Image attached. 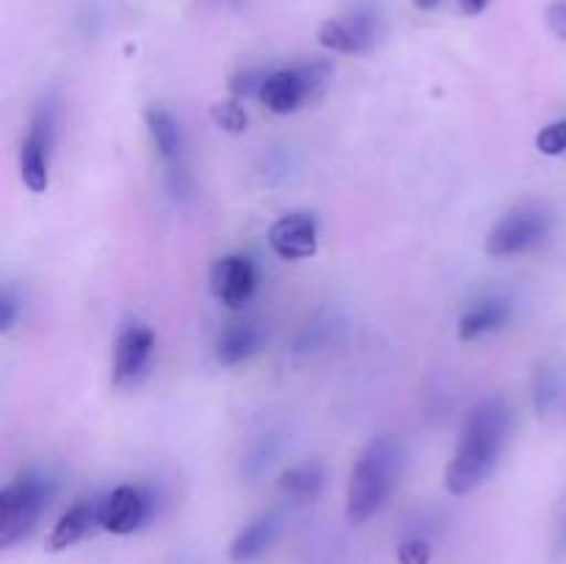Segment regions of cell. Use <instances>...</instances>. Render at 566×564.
I'll list each match as a JSON object with an SVG mask.
<instances>
[{"instance_id":"7402d4cb","label":"cell","mask_w":566,"mask_h":564,"mask_svg":"<svg viewBox=\"0 0 566 564\" xmlns=\"http://www.w3.org/2000/svg\"><path fill=\"white\" fill-rule=\"evenodd\" d=\"M398 564H431V545L423 536H409L398 547Z\"/></svg>"},{"instance_id":"4316f807","label":"cell","mask_w":566,"mask_h":564,"mask_svg":"<svg viewBox=\"0 0 566 564\" xmlns=\"http://www.w3.org/2000/svg\"><path fill=\"white\" fill-rule=\"evenodd\" d=\"M490 3H492V0H457V6H459V9H462L468 17L484 14L486 6H490Z\"/></svg>"},{"instance_id":"ac0fdd59","label":"cell","mask_w":566,"mask_h":564,"mask_svg":"<svg viewBox=\"0 0 566 564\" xmlns=\"http://www.w3.org/2000/svg\"><path fill=\"white\" fill-rule=\"evenodd\" d=\"M276 531H280V520L276 514H260L258 520L247 525V529L238 531V536L230 545V558L235 564L254 562L258 556H263L271 547V542L276 540Z\"/></svg>"},{"instance_id":"30bf717a","label":"cell","mask_w":566,"mask_h":564,"mask_svg":"<svg viewBox=\"0 0 566 564\" xmlns=\"http://www.w3.org/2000/svg\"><path fill=\"white\" fill-rule=\"evenodd\" d=\"M210 291L224 307L241 310L258 291V269L247 254H224L210 269Z\"/></svg>"},{"instance_id":"2e32d148","label":"cell","mask_w":566,"mask_h":564,"mask_svg":"<svg viewBox=\"0 0 566 564\" xmlns=\"http://www.w3.org/2000/svg\"><path fill=\"white\" fill-rule=\"evenodd\" d=\"M97 506L94 501H75L59 520H55L53 531H50V551H66V547L77 545L88 531L97 523Z\"/></svg>"},{"instance_id":"5bb4252c","label":"cell","mask_w":566,"mask_h":564,"mask_svg":"<svg viewBox=\"0 0 566 564\" xmlns=\"http://www.w3.org/2000/svg\"><path fill=\"white\" fill-rule=\"evenodd\" d=\"M260 346H263V330L252 321H238V324L221 330L216 337V363L232 368V365L252 359L260 352Z\"/></svg>"},{"instance_id":"cb8c5ba5","label":"cell","mask_w":566,"mask_h":564,"mask_svg":"<svg viewBox=\"0 0 566 564\" xmlns=\"http://www.w3.org/2000/svg\"><path fill=\"white\" fill-rule=\"evenodd\" d=\"M17 315H20V296H17L14 288H6L3 296H0V330L9 332L17 324Z\"/></svg>"},{"instance_id":"52a82bcc","label":"cell","mask_w":566,"mask_h":564,"mask_svg":"<svg viewBox=\"0 0 566 564\" xmlns=\"http://www.w3.org/2000/svg\"><path fill=\"white\" fill-rule=\"evenodd\" d=\"M144 122H147L155 149H158V158L166 166L169 191L182 197V194L191 191V177H188L186 169V133H182L180 119L171 111H166L164 105H153L144 114Z\"/></svg>"},{"instance_id":"7c38bea8","label":"cell","mask_w":566,"mask_h":564,"mask_svg":"<svg viewBox=\"0 0 566 564\" xmlns=\"http://www.w3.org/2000/svg\"><path fill=\"white\" fill-rule=\"evenodd\" d=\"M155 352V332L147 324H130L119 332L114 346V385L130 387L147 370Z\"/></svg>"},{"instance_id":"277c9868","label":"cell","mask_w":566,"mask_h":564,"mask_svg":"<svg viewBox=\"0 0 566 564\" xmlns=\"http://www.w3.org/2000/svg\"><path fill=\"white\" fill-rule=\"evenodd\" d=\"M332 77V64L326 61H307V64L282 66L271 70L260 83L258 100L271 114H296L307 100H315Z\"/></svg>"},{"instance_id":"f1b7e54d","label":"cell","mask_w":566,"mask_h":564,"mask_svg":"<svg viewBox=\"0 0 566 564\" xmlns=\"http://www.w3.org/2000/svg\"><path fill=\"white\" fill-rule=\"evenodd\" d=\"M213 3H224V6H232V3H241V0H213Z\"/></svg>"},{"instance_id":"d6986e66","label":"cell","mask_w":566,"mask_h":564,"mask_svg":"<svg viewBox=\"0 0 566 564\" xmlns=\"http://www.w3.org/2000/svg\"><path fill=\"white\" fill-rule=\"evenodd\" d=\"M282 451V437L276 431H263V435L254 437L249 442L247 453H243V462H241V473L247 479H260L271 464L276 462Z\"/></svg>"},{"instance_id":"5b68a950","label":"cell","mask_w":566,"mask_h":564,"mask_svg":"<svg viewBox=\"0 0 566 564\" xmlns=\"http://www.w3.org/2000/svg\"><path fill=\"white\" fill-rule=\"evenodd\" d=\"M50 498V481L36 473H22L0 490V547L25 540L36 525Z\"/></svg>"},{"instance_id":"8992f818","label":"cell","mask_w":566,"mask_h":564,"mask_svg":"<svg viewBox=\"0 0 566 564\" xmlns=\"http://www.w3.org/2000/svg\"><path fill=\"white\" fill-rule=\"evenodd\" d=\"M55 125H59V105L53 97H44L33 108L25 142L20 147V177L28 191L44 194L50 186V158L55 147Z\"/></svg>"},{"instance_id":"484cf974","label":"cell","mask_w":566,"mask_h":564,"mask_svg":"<svg viewBox=\"0 0 566 564\" xmlns=\"http://www.w3.org/2000/svg\"><path fill=\"white\" fill-rule=\"evenodd\" d=\"M553 551H556V556H564L566 553V506H564L562 518H558L556 536H553Z\"/></svg>"},{"instance_id":"4fadbf2b","label":"cell","mask_w":566,"mask_h":564,"mask_svg":"<svg viewBox=\"0 0 566 564\" xmlns=\"http://www.w3.org/2000/svg\"><path fill=\"white\" fill-rule=\"evenodd\" d=\"M509 321H512V304L501 296H486L464 310L462 318H459L457 335H459V341H464V343L479 341V337L503 330Z\"/></svg>"},{"instance_id":"ffe728a7","label":"cell","mask_w":566,"mask_h":564,"mask_svg":"<svg viewBox=\"0 0 566 564\" xmlns=\"http://www.w3.org/2000/svg\"><path fill=\"white\" fill-rule=\"evenodd\" d=\"M210 119L216 122V127H221V130L227 133H235V136L238 133H247L249 127V114L238 97L224 100V103H216L213 108H210Z\"/></svg>"},{"instance_id":"ba28073f","label":"cell","mask_w":566,"mask_h":564,"mask_svg":"<svg viewBox=\"0 0 566 564\" xmlns=\"http://www.w3.org/2000/svg\"><path fill=\"white\" fill-rule=\"evenodd\" d=\"M381 36V17L370 6H357L348 14L332 17L321 22L318 42L321 48L340 55H363L376 48Z\"/></svg>"},{"instance_id":"44dd1931","label":"cell","mask_w":566,"mask_h":564,"mask_svg":"<svg viewBox=\"0 0 566 564\" xmlns=\"http://www.w3.org/2000/svg\"><path fill=\"white\" fill-rule=\"evenodd\" d=\"M536 149L547 158H556V155L566 153V119L551 122V125L542 127L536 133Z\"/></svg>"},{"instance_id":"83f0119b","label":"cell","mask_w":566,"mask_h":564,"mask_svg":"<svg viewBox=\"0 0 566 564\" xmlns=\"http://www.w3.org/2000/svg\"><path fill=\"white\" fill-rule=\"evenodd\" d=\"M412 3H415V9H420V11H434L442 0H412Z\"/></svg>"},{"instance_id":"9a60e30c","label":"cell","mask_w":566,"mask_h":564,"mask_svg":"<svg viewBox=\"0 0 566 564\" xmlns=\"http://www.w3.org/2000/svg\"><path fill=\"white\" fill-rule=\"evenodd\" d=\"M534 409L542 418L566 412V363L547 359L534 374Z\"/></svg>"},{"instance_id":"7a4b0ae2","label":"cell","mask_w":566,"mask_h":564,"mask_svg":"<svg viewBox=\"0 0 566 564\" xmlns=\"http://www.w3.org/2000/svg\"><path fill=\"white\" fill-rule=\"evenodd\" d=\"M403 468V448L396 437H374L359 451L346 487L348 525H365L390 501Z\"/></svg>"},{"instance_id":"603a6c76","label":"cell","mask_w":566,"mask_h":564,"mask_svg":"<svg viewBox=\"0 0 566 564\" xmlns=\"http://www.w3.org/2000/svg\"><path fill=\"white\" fill-rule=\"evenodd\" d=\"M265 75H269L265 70H241L235 77H232V83H230L232 94H235L238 100L249 97V94H254V97H258L260 83L265 81Z\"/></svg>"},{"instance_id":"9c48e42d","label":"cell","mask_w":566,"mask_h":564,"mask_svg":"<svg viewBox=\"0 0 566 564\" xmlns=\"http://www.w3.org/2000/svg\"><path fill=\"white\" fill-rule=\"evenodd\" d=\"M153 512V498L136 484H119L99 501L97 523L108 534L125 536L142 529Z\"/></svg>"},{"instance_id":"3957f363","label":"cell","mask_w":566,"mask_h":564,"mask_svg":"<svg viewBox=\"0 0 566 564\" xmlns=\"http://www.w3.org/2000/svg\"><path fill=\"white\" fill-rule=\"evenodd\" d=\"M553 230L551 210L542 208L539 202L514 205L512 210L501 216L486 232V254L490 258H520L525 252H534L536 247L547 241Z\"/></svg>"},{"instance_id":"e0dca14e","label":"cell","mask_w":566,"mask_h":564,"mask_svg":"<svg viewBox=\"0 0 566 564\" xmlns=\"http://www.w3.org/2000/svg\"><path fill=\"white\" fill-rule=\"evenodd\" d=\"M324 464L315 462V459H304V462L291 464L285 473L276 481V490L285 501L291 503H310L318 498V492L324 490Z\"/></svg>"},{"instance_id":"d4e9b609","label":"cell","mask_w":566,"mask_h":564,"mask_svg":"<svg viewBox=\"0 0 566 564\" xmlns=\"http://www.w3.org/2000/svg\"><path fill=\"white\" fill-rule=\"evenodd\" d=\"M545 20L547 28H551L562 42H566V0H553L545 11Z\"/></svg>"},{"instance_id":"6da1fadb","label":"cell","mask_w":566,"mask_h":564,"mask_svg":"<svg viewBox=\"0 0 566 564\" xmlns=\"http://www.w3.org/2000/svg\"><path fill=\"white\" fill-rule=\"evenodd\" d=\"M512 435V407L501 396H486L470 407L459 431L457 451L448 462L446 487L451 495L479 490L501 462Z\"/></svg>"},{"instance_id":"8fae6325","label":"cell","mask_w":566,"mask_h":564,"mask_svg":"<svg viewBox=\"0 0 566 564\" xmlns=\"http://www.w3.org/2000/svg\"><path fill=\"white\" fill-rule=\"evenodd\" d=\"M269 247L280 260H307L318 252V221L313 213H285L271 224Z\"/></svg>"}]
</instances>
